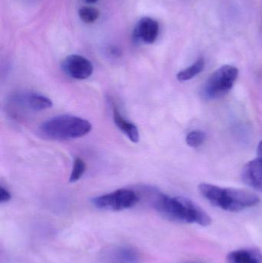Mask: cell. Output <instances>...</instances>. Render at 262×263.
Here are the masks:
<instances>
[{
	"label": "cell",
	"mask_w": 262,
	"mask_h": 263,
	"mask_svg": "<svg viewBox=\"0 0 262 263\" xmlns=\"http://www.w3.org/2000/svg\"><path fill=\"white\" fill-rule=\"evenodd\" d=\"M228 263H262V253L255 248L241 249L230 252Z\"/></svg>",
	"instance_id": "cell-10"
},
{
	"label": "cell",
	"mask_w": 262,
	"mask_h": 263,
	"mask_svg": "<svg viewBox=\"0 0 262 263\" xmlns=\"http://www.w3.org/2000/svg\"><path fill=\"white\" fill-rule=\"evenodd\" d=\"M206 134L201 131H192L186 136V143L192 148H198L206 140Z\"/></svg>",
	"instance_id": "cell-16"
},
{
	"label": "cell",
	"mask_w": 262,
	"mask_h": 263,
	"mask_svg": "<svg viewBox=\"0 0 262 263\" xmlns=\"http://www.w3.org/2000/svg\"><path fill=\"white\" fill-rule=\"evenodd\" d=\"M11 199V194L3 186H0V202L4 203V202H9Z\"/></svg>",
	"instance_id": "cell-17"
},
{
	"label": "cell",
	"mask_w": 262,
	"mask_h": 263,
	"mask_svg": "<svg viewBox=\"0 0 262 263\" xmlns=\"http://www.w3.org/2000/svg\"><path fill=\"white\" fill-rule=\"evenodd\" d=\"M88 120L70 115L58 116L42 123V136L54 140H67L83 137L92 130Z\"/></svg>",
	"instance_id": "cell-3"
},
{
	"label": "cell",
	"mask_w": 262,
	"mask_h": 263,
	"mask_svg": "<svg viewBox=\"0 0 262 263\" xmlns=\"http://www.w3.org/2000/svg\"><path fill=\"white\" fill-rule=\"evenodd\" d=\"M159 25L154 18L144 17L137 23L134 29L133 37L136 41L152 44L158 38Z\"/></svg>",
	"instance_id": "cell-8"
},
{
	"label": "cell",
	"mask_w": 262,
	"mask_h": 263,
	"mask_svg": "<svg viewBox=\"0 0 262 263\" xmlns=\"http://www.w3.org/2000/svg\"><path fill=\"white\" fill-rule=\"evenodd\" d=\"M257 154H258V158L262 159V140L258 144V148H257Z\"/></svg>",
	"instance_id": "cell-18"
},
{
	"label": "cell",
	"mask_w": 262,
	"mask_h": 263,
	"mask_svg": "<svg viewBox=\"0 0 262 263\" xmlns=\"http://www.w3.org/2000/svg\"><path fill=\"white\" fill-rule=\"evenodd\" d=\"M11 104L21 110L39 112L52 107V100L35 92H23L11 97Z\"/></svg>",
	"instance_id": "cell-6"
},
{
	"label": "cell",
	"mask_w": 262,
	"mask_h": 263,
	"mask_svg": "<svg viewBox=\"0 0 262 263\" xmlns=\"http://www.w3.org/2000/svg\"><path fill=\"white\" fill-rule=\"evenodd\" d=\"M113 119L117 127L125 133L132 142L137 143L139 141V133H138V128L130 122L125 120L116 107L113 109Z\"/></svg>",
	"instance_id": "cell-11"
},
{
	"label": "cell",
	"mask_w": 262,
	"mask_h": 263,
	"mask_svg": "<svg viewBox=\"0 0 262 263\" xmlns=\"http://www.w3.org/2000/svg\"><path fill=\"white\" fill-rule=\"evenodd\" d=\"M111 263H138V255L130 247H118L109 256Z\"/></svg>",
	"instance_id": "cell-12"
},
{
	"label": "cell",
	"mask_w": 262,
	"mask_h": 263,
	"mask_svg": "<svg viewBox=\"0 0 262 263\" xmlns=\"http://www.w3.org/2000/svg\"><path fill=\"white\" fill-rule=\"evenodd\" d=\"M86 171V163L83 159L80 158H76L74 161L73 167H72V173H71L70 182H75L81 179L83 175Z\"/></svg>",
	"instance_id": "cell-15"
},
{
	"label": "cell",
	"mask_w": 262,
	"mask_h": 263,
	"mask_svg": "<svg viewBox=\"0 0 262 263\" xmlns=\"http://www.w3.org/2000/svg\"><path fill=\"white\" fill-rule=\"evenodd\" d=\"M62 68L67 75L75 80H86L93 72L92 63L79 55L66 57L62 63Z\"/></svg>",
	"instance_id": "cell-7"
},
{
	"label": "cell",
	"mask_w": 262,
	"mask_h": 263,
	"mask_svg": "<svg viewBox=\"0 0 262 263\" xmlns=\"http://www.w3.org/2000/svg\"><path fill=\"white\" fill-rule=\"evenodd\" d=\"M205 68V60L203 57L198 58L193 64L177 74V80L180 82L189 81L203 72Z\"/></svg>",
	"instance_id": "cell-13"
},
{
	"label": "cell",
	"mask_w": 262,
	"mask_h": 263,
	"mask_svg": "<svg viewBox=\"0 0 262 263\" xmlns=\"http://www.w3.org/2000/svg\"><path fill=\"white\" fill-rule=\"evenodd\" d=\"M100 12L96 8L83 6L78 10V16L85 23H93L99 18Z\"/></svg>",
	"instance_id": "cell-14"
},
{
	"label": "cell",
	"mask_w": 262,
	"mask_h": 263,
	"mask_svg": "<svg viewBox=\"0 0 262 263\" xmlns=\"http://www.w3.org/2000/svg\"><path fill=\"white\" fill-rule=\"evenodd\" d=\"M139 201V196L129 189H120L113 193L103 195L92 199L97 209L109 211H121L135 206Z\"/></svg>",
	"instance_id": "cell-5"
},
{
	"label": "cell",
	"mask_w": 262,
	"mask_h": 263,
	"mask_svg": "<svg viewBox=\"0 0 262 263\" xmlns=\"http://www.w3.org/2000/svg\"><path fill=\"white\" fill-rule=\"evenodd\" d=\"M198 189L200 194L212 205L232 213L255 206L260 202L256 194L246 190L221 188L209 183L199 184Z\"/></svg>",
	"instance_id": "cell-2"
},
{
	"label": "cell",
	"mask_w": 262,
	"mask_h": 263,
	"mask_svg": "<svg viewBox=\"0 0 262 263\" xmlns=\"http://www.w3.org/2000/svg\"><path fill=\"white\" fill-rule=\"evenodd\" d=\"M238 76L235 66L225 65L213 72L201 87L200 94L206 100L221 98L233 87Z\"/></svg>",
	"instance_id": "cell-4"
},
{
	"label": "cell",
	"mask_w": 262,
	"mask_h": 263,
	"mask_svg": "<svg viewBox=\"0 0 262 263\" xmlns=\"http://www.w3.org/2000/svg\"><path fill=\"white\" fill-rule=\"evenodd\" d=\"M150 203L157 212L169 220L195 223L204 227L212 223L210 216L201 207L183 196L170 197L156 190Z\"/></svg>",
	"instance_id": "cell-1"
},
{
	"label": "cell",
	"mask_w": 262,
	"mask_h": 263,
	"mask_svg": "<svg viewBox=\"0 0 262 263\" xmlns=\"http://www.w3.org/2000/svg\"><path fill=\"white\" fill-rule=\"evenodd\" d=\"M85 3H88V4H92V3H96L98 0H83Z\"/></svg>",
	"instance_id": "cell-19"
},
{
	"label": "cell",
	"mask_w": 262,
	"mask_h": 263,
	"mask_svg": "<svg viewBox=\"0 0 262 263\" xmlns=\"http://www.w3.org/2000/svg\"><path fill=\"white\" fill-rule=\"evenodd\" d=\"M241 179L251 188L262 193V159H254L246 163L241 170Z\"/></svg>",
	"instance_id": "cell-9"
}]
</instances>
